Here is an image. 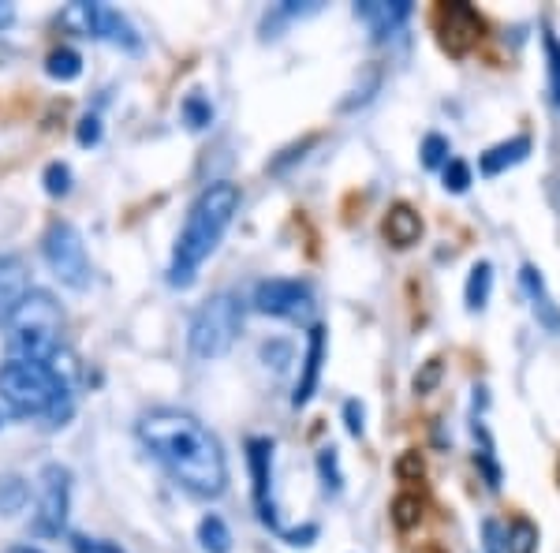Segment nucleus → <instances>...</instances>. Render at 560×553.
<instances>
[{"label": "nucleus", "mask_w": 560, "mask_h": 553, "mask_svg": "<svg viewBox=\"0 0 560 553\" xmlns=\"http://www.w3.org/2000/svg\"><path fill=\"white\" fill-rule=\"evenodd\" d=\"M198 542H202V550L210 553H228L232 550V531L224 524L221 516H202V524H198Z\"/></svg>", "instance_id": "21"}, {"label": "nucleus", "mask_w": 560, "mask_h": 553, "mask_svg": "<svg viewBox=\"0 0 560 553\" xmlns=\"http://www.w3.org/2000/svg\"><path fill=\"white\" fill-rule=\"evenodd\" d=\"M493 292V266L490 262H475L471 266V277H467V288H463V299H467V311H482L490 303Z\"/></svg>", "instance_id": "19"}, {"label": "nucleus", "mask_w": 560, "mask_h": 553, "mask_svg": "<svg viewBox=\"0 0 560 553\" xmlns=\"http://www.w3.org/2000/svg\"><path fill=\"white\" fill-rule=\"evenodd\" d=\"M322 363H325V326H310L307 355H303V374H299V382H295L292 408H307L310 400H314L318 382H322Z\"/></svg>", "instance_id": "13"}, {"label": "nucleus", "mask_w": 560, "mask_h": 553, "mask_svg": "<svg viewBox=\"0 0 560 553\" xmlns=\"http://www.w3.org/2000/svg\"><path fill=\"white\" fill-rule=\"evenodd\" d=\"M538 550V527L527 516H516L508 524V553H534Z\"/></svg>", "instance_id": "23"}, {"label": "nucleus", "mask_w": 560, "mask_h": 553, "mask_svg": "<svg viewBox=\"0 0 560 553\" xmlns=\"http://www.w3.org/2000/svg\"><path fill=\"white\" fill-rule=\"evenodd\" d=\"M60 333H64V311H60V303L45 288H30L27 299L4 322L8 359L56 363V355H60Z\"/></svg>", "instance_id": "4"}, {"label": "nucleus", "mask_w": 560, "mask_h": 553, "mask_svg": "<svg viewBox=\"0 0 560 553\" xmlns=\"http://www.w3.org/2000/svg\"><path fill=\"white\" fill-rule=\"evenodd\" d=\"M318 471H322L325 490H333V494H340V486H344V475H340V460H336V449H333V445L318 453Z\"/></svg>", "instance_id": "27"}, {"label": "nucleus", "mask_w": 560, "mask_h": 553, "mask_svg": "<svg viewBox=\"0 0 560 553\" xmlns=\"http://www.w3.org/2000/svg\"><path fill=\"white\" fill-rule=\"evenodd\" d=\"M139 441L154 460L195 497H221L228 486V460L221 441L195 415L180 408H154L139 419Z\"/></svg>", "instance_id": "1"}, {"label": "nucleus", "mask_w": 560, "mask_h": 553, "mask_svg": "<svg viewBox=\"0 0 560 553\" xmlns=\"http://www.w3.org/2000/svg\"><path fill=\"white\" fill-rule=\"evenodd\" d=\"M239 326H243V314H239L236 299L224 296V292L206 299L195 311V318H191V333H187L191 352H195L198 359H221V355H228V348L236 344Z\"/></svg>", "instance_id": "5"}, {"label": "nucleus", "mask_w": 560, "mask_h": 553, "mask_svg": "<svg viewBox=\"0 0 560 553\" xmlns=\"http://www.w3.org/2000/svg\"><path fill=\"white\" fill-rule=\"evenodd\" d=\"M422 236V217L407 202H396V206H389V213H385V240L392 243V247H415Z\"/></svg>", "instance_id": "17"}, {"label": "nucleus", "mask_w": 560, "mask_h": 553, "mask_svg": "<svg viewBox=\"0 0 560 553\" xmlns=\"http://www.w3.org/2000/svg\"><path fill=\"white\" fill-rule=\"evenodd\" d=\"M71 550L75 553H124L120 546H112V542L86 539V535H75V539H71Z\"/></svg>", "instance_id": "33"}, {"label": "nucleus", "mask_w": 560, "mask_h": 553, "mask_svg": "<svg viewBox=\"0 0 560 553\" xmlns=\"http://www.w3.org/2000/svg\"><path fill=\"white\" fill-rule=\"evenodd\" d=\"M42 258L45 266L53 270V277L71 292H86L90 288V255H86V243L79 236V228L71 221H53L42 236Z\"/></svg>", "instance_id": "6"}, {"label": "nucleus", "mask_w": 560, "mask_h": 553, "mask_svg": "<svg viewBox=\"0 0 560 553\" xmlns=\"http://www.w3.org/2000/svg\"><path fill=\"white\" fill-rule=\"evenodd\" d=\"M344 419H348L351 438H363V404H359V400H348V404H344Z\"/></svg>", "instance_id": "34"}, {"label": "nucleus", "mask_w": 560, "mask_h": 553, "mask_svg": "<svg viewBox=\"0 0 560 553\" xmlns=\"http://www.w3.org/2000/svg\"><path fill=\"white\" fill-rule=\"evenodd\" d=\"M519 284H523V292H527V299H531V311H534V318H538V326H546L549 333H557L560 337V307L553 303V296H549L542 270L527 262V266L519 270Z\"/></svg>", "instance_id": "14"}, {"label": "nucleus", "mask_w": 560, "mask_h": 553, "mask_svg": "<svg viewBox=\"0 0 560 553\" xmlns=\"http://www.w3.org/2000/svg\"><path fill=\"white\" fill-rule=\"evenodd\" d=\"M239 210V187L228 180L210 184L187 210L180 236H176V251H172V266H168V281L176 288L195 284L198 266L217 251V243L224 240V232L232 225V217Z\"/></svg>", "instance_id": "2"}, {"label": "nucleus", "mask_w": 560, "mask_h": 553, "mask_svg": "<svg viewBox=\"0 0 560 553\" xmlns=\"http://www.w3.org/2000/svg\"><path fill=\"white\" fill-rule=\"evenodd\" d=\"M27 292H30L27 266H23L19 258L4 255V258H0V326L12 318L15 307L27 299Z\"/></svg>", "instance_id": "15"}, {"label": "nucleus", "mask_w": 560, "mask_h": 553, "mask_svg": "<svg viewBox=\"0 0 560 553\" xmlns=\"http://www.w3.org/2000/svg\"><path fill=\"white\" fill-rule=\"evenodd\" d=\"M482 535H486V553H501V527L493 524V520H486Z\"/></svg>", "instance_id": "35"}, {"label": "nucleus", "mask_w": 560, "mask_h": 553, "mask_svg": "<svg viewBox=\"0 0 560 553\" xmlns=\"http://www.w3.org/2000/svg\"><path fill=\"white\" fill-rule=\"evenodd\" d=\"M254 307L262 314L284 318V322H307L314 314V292L307 281H292V277H269L254 288Z\"/></svg>", "instance_id": "9"}, {"label": "nucleus", "mask_w": 560, "mask_h": 553, "mask_svg": "<svg viewBox=\"0 0 560 553\" xmlns=\"http://www.w3.org/2000/svg\"><path fill=\"white\" fill-rule=\"evenodd\" d=\"M60 23L83 38H105V42H116L124 49H139V34L127 23L124 15L109 8V4H86V0H75L60 12Z\"/></svg>", "instance_id": "7"}, {"label": "nucleus", "mask_w": 560, "mask_h": 553, "mask_svg": "<svg viewBox=\"0 0 560 553\" xmlns=\"http://www.w3.org/2000/svg\"><path fill=\"white\" fill-rule=\"evenodd\" d=\"M0 400L12 415H42L53 426H64L71 419V385L60 378L53 363H23L8 359L0 363Z\"/></svg>", "instance_id": "3"}, {"label": "nucleus", "mask_w": 560, "mask_h": 553, "mask_svg": "<svg viewBox=\"0 0 560 553\" xmlns=\"http://www.w3.org/2000/svg\"><path fill=\"white\" fill-rule=\"evenodd\" d=\"M68 509H71V471L64 464H45L38 512H34V535L56 539L68 527Z\"/></svg>", "instance_id": "8"}, {"label": "nucleus", "mask_w": 560, "mask_h": 553, "mask_svg": "<svg viewBox=\"0 0 560 553\" xmlns=\"http://www.w3.org/2000/svg\"><path fill=\"white\" fill-rule=\"evenodd\" d=\"M441 374H445V363H441V359H426V363H422V370L415 374V393H419V397L434 393L437 382H441Z\"/></svg>", "instance_id": "30"}, {"label": "nucleus", "mask_w": 560, "mask_h": 553, "mask_svg": "<svg viewBox=\"0 0 560 553\" xmlns=\"http://www.w3.org/2000/svg\"><path fill=\"white\" fill-rule=\"evenodd\" d=\"M419 154H422V165H426V169H445L448 165V139L445 135H426Z\"/></svg>", "instance_id": "25"}, {"label": "nucleus", "mask_w": 560, "mask_h": 553, "mask_svg": "<svg viewBox=\"0 0 560 553\" xmlns=\"http://www.w3.org/2000/svg\"><path fill=\"white\" fill-rule=\"evenodd\" d=\"M542 49H546V71H549V101L560 109V38L553 30H542Z\"/></svg>", "instance_id": "22"}, {"label": "nucleus", "mask_w": 560, "mask_h": 553, "mask_svg": "<svg viewBox=\"0 0 560 553\" xmlns=\"http://www.w3.org/2000/svg\"><path fill=\"white\" fill-rule=\"evenodd\" d=\"M437 38L452 57H467L482 38V15L471 4H441L434 12Z\"/></svg>", "instance_id": "10"}, {"label": "nucleus", "mask_w": 560, "mask_h": 553, "mask_svg": "<svg viewBox=\"0 0 560 553\" xmlns=\"http://www.w3.org/2000/svg\"><path fill=\"white\" fill-rule=\"evenodd\" d=\"M419 520H422V501L415 494H400L392 501V524L400 527V531L419 527Z\"/></svg>", "instance_id": "24"}, {"label": "nucleus", "mask_w": 560, "mask_h": 553, "mask_svg": "<svg viewBox=\"0 0 560 553\" xmlns=\"http://www.w3.org/2000/svg\"><path fill=\"white\" fill-rule=\"evenodd\" d=\"M441 172H445V191H452V195H463L471 187V165L460 157H448V165Z\"/></svg>", "instance_id": "26"}, {"label": "nucleus", "mask_w": 560, "mask_h": 553, "mask_svg": "<svg viewBox=\"0 0 560 553\" xmlns=\"http://www.w3.org/2000/svg\"><path fill=\"white\" fill-rule=\"evenodd\" d=\"M8 553H42V550H38V546H12Z\"/></svg>", "instance_id": "37"}, {"label": "nucleus", "mask_w": 560, "mask_h": 553, "mask_svg": "<svg viewBox=\"0 0 560 553\" xmlns=\"http://www.w3.org/2000/svg\"><path fill=\"white\" fill-rule=\"evenodd\" d=\"M45 75L56 79V83H71V79L83 75V57H79L75 49H68V45H60V49H53V53L45 57Z\"/></svg>", "instance_id": "20"}, {"label": "nucleus", "mask_w": 560, "mask_h": 553, "mask_svg": "<svg viewBox=\"0 0 560 553\" xmlns=\"http://www.w3.org/2000/svg\"><path fill=\"white\" fill-rule=\"evenodd\" d=\"M396 479H400V483H415V479H422V456L419 453L400 456V460H396Z\"/></svg>", "instance_id": "31"}, {"label": "nucleus", "mask_w": 560, "mask_h": 553, "mask_svg": "<svg viewBox=\"0 0 560 553\" xmlns=\"http://www.w3.org/2000/svg\"><path fill=\"white\" fill-rule=\"evenodd\" d=\"M183 116H187V128L202 131V128H206V124H210V120H213L210 101H206V98H198V94H191V98L183 101Z\"/></svg>", "instance_id": "29"}, {"label": "nucleus", "mask_w": 560, "mask_h": 553, "mask_svg": "<svg viewBox=\"0 0 560 553\" xmlns=\"http://www.w3.org/2000/svg\"><path fill=\"white\" fill-rule=\"evenodd\" d=\"M45 191H49L53 199H64L71 191V169L64 161H53V165L45 169Z\"/></svg>", "instance_id": "28"}, {"label": "nucleus", "mask_w": 560, "mask_h": 553, "mask_svg": "<svg viewBox=\"0 0 560 553\" xmlns=\"http://www.w3.org/2000/svg\"><path fill=\"white\" fill-rule=\"evenodd\" d=\"M527 157H531V135H516V139L490 146L486 154L478 157V172L482 176H501V172H508L512 165L527 161Z\"/></svg>", "instance_id": "16"}, {"label": "nucleus", "mask_w": 560, "mask_h": 553, "mask_svg": "<svg viewBox=\"0 0 560 553\" xmlns=\"http://www.w3.org/2000/svg\"><path fill=\"white\" fill-rule=\"evenodd\" d=\"M75 139H79V146H98L101 142V120L98 116H83V120H79V131H75Z\"/></svg>", "instance_id": "32"}, {"label": "nucleus", "mask_w": 560, "mask_h": 553, "mask_svg": "<svg viewBox=\"0 0 560 553\" xmlns=\"http://www.w3.org/2000/svg\"><path fill=\"white\" fill-rule=\"evenodd\" d=\"M355 19H363L370 38L381 42L411 19V4L407 0H392V4L389 0H363V4H355Z\"/></svg>", "instance_id": "12"}, {"label": "nucleus", "mask_w": 560, "mask_h": 553, "mask_svg": "<svg viewBox=\"0 0 560 553\" xmlns=\"http://www.w3.org/2000/svg\"><path fill=\"white\" fill-rule=\"evenodd\" d=\"M12 19H15V8H12V4H0V30L8 27Z\"/></svg>", "instance_id": "36"}, {"label": "nucleus", "mask_w": 560, "mask_h": 553, "mask_svg": "<svg viewBox=\"0 0 560 553\" xmlns=\"http://www.w3.org/2000/svg\"><path fill=\"white\" fill-rule=\"evenodd\" d=\"M30 501V486L15 471H0V516H19Z\"/></svg>", "instance_id": "18"}, {"label": "nucleus", "mask_w": 560, "mask_h": 553, "mask_svg": "<svg viewBox=\"0 0 560 553\" xmlns=\"http://www.w3.org/2000/svg\"><path fill=\"white\" fill-rule=\"evenodd\" d=\"M247 464H251L258 516H262L269 527H277V509H273V438L247 441Z\"/></svg>", "instance_id": "11"}]
</instances>
